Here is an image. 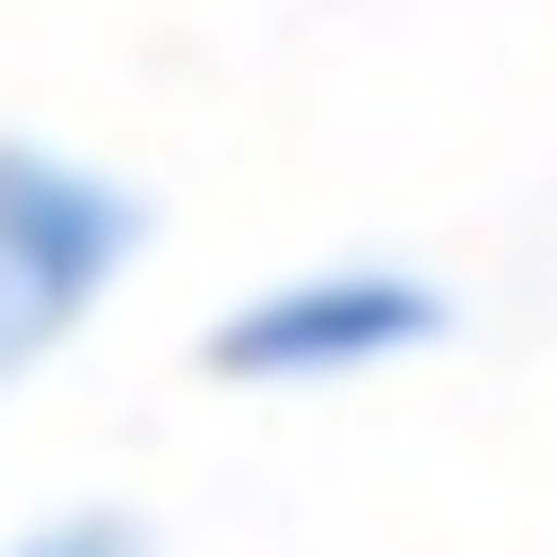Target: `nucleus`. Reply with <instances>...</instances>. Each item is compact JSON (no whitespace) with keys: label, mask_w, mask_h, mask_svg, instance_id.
<instances>
[{"label":"nucleus","mask_w":557,"mask_h":557,"mask_svg":"<svg viewBox=\"0 0 557 557\" xmlns=\"http://www.w3.org/2000/svg\"><path fill=\"white\" fill-rule=\"evenodd\" d=\"M459 329V296L426 262H296L262 278V296H230L197 329V377L213 394H345V377H394Z\"/></svg>","instance_id":"f03ea898"},{"label":"nucleus","mask_w":557,"mask_h":557,"mask_svg":"<svg viewBox=\"0 0 557 557\" xmlns=\"http://www.w3.org/2000/svg\"><path fill=\"white\" fill-rule=\"evenodd\" d=\"M0 557H148V524L132 508H50V524H17Z\"/></svg>","instance_id":"7ed1b4c3"},{"label":"nucleus","mask_w":557,"mask_h":557,"mask_svg":"<svg viewBox=\"0 0 557 557\" xmlns=\"http://www.w3.org/2000/svg\"><path fill=\"white\" fill-rule=\"evenodd\" d=\"M132 262H148V197L115 164H83L50 132H0V410L99 329V296Z\"/></svg>","instance_id":"f257e3e1"}]
</instances>
